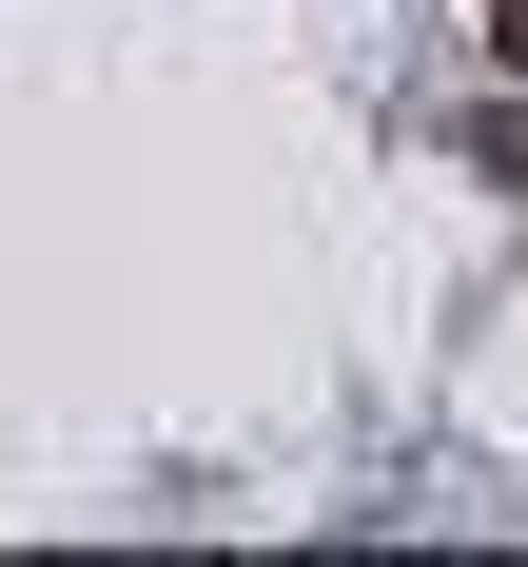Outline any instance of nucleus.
I'll list each match as a JSON object with an SVG mask.
<instances>
[{
  "label": "nucleus",
  "mask_w": 528,
  "mask_h": 567,
  "mask_svg": "<svg viewBox=\"0 0 528 567\" xmlns=\"http://www.w3.org/2000/svg\"><path fill=\"white\" fill-rule=\"evenodd\" d=\"M469 176H509V196H528V99H489V117H469Z\"/></svg>",
  "instance_id": "1"
},
{
  "label": "nucleus",
  "mask_w": 528,
  "mask_h": 567,
  "mask_svg": "<svg viewBox=\"0 0 528 567\" xmlns=\"http://www.w3.org/2000/svg\"><path fill=\"white\" fill-rule=\"evenodd\" d=\"M489 59H509V79H528V0H489Z\"/></svg>",
  "instance_id": "2"
}]
</instances>
